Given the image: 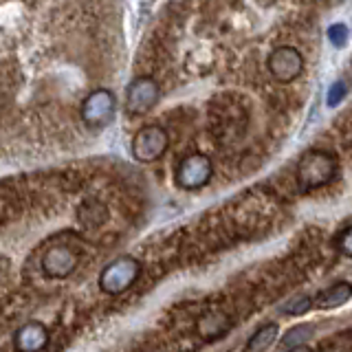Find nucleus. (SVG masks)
Segmentation results:
<instances>
[{
    "instance_id": "15",
    "label": "nucleus",
    "mask_w": 352,
    "mask_h": 352,
    "mask_svg": "<svg viewBox=\"0 0 352 352\" xmlns=\"http://www.w3.org/2000/svg\"><path fill=\"white\" fill-rule=\"evenodd\" d=\"M328 40L333 42V47H346L348 42V27L344 25V22H337V25H333L328 29Z\"/></svg>"
},
{
    "instance_id": "11",
    "label": "nucleus",
    "mask_w": 352,
    "mask_h": 352,
    "mask_svg": "<svg viewBox=\"0 0 352 352\" xmlns=\"http://www.w3.org/2000/svg\"><path fill=\"white\" fill-rule=\"evenodd\" d=\"M352 297V284L348 282H337L333 286H328L326 291H322L317 295V306L324 308V311H330V308H337L341 304H346Z\"/></svg>"
},
{
    "instance_id": "17",
    "label": "nucleus",
    "mask_w": 352,
    "mask_h": 352,
    "mask_svg": "<svg viewBox=\"0 0 352 352\" xmlns=\"http://www.w3.org/2000/svg\"><path fill=\"white\" fill-rule=\"evenodd\" d=\"M344 95H346V84L344 82L333 84V88H330V93H328V106H337L341 99H344Z\"/></svg>"
},
{
    "instance_id": "10",
    "label": "nucleus",
    "mask_w": 352,
    "mask_h": 352,
    "mask_svg": "<svg viewBox=\"0 0 352 352\" xmlns=\"http://www.w3.org/2000/svg\"><path fill=\"white\" fill-rule=\"evenodd\" d=\"M229 328H231V319L223 311H209L198 319V335L207 341L220 339L229 333Z\"/></svg>"
},
{
    "instance_id": "7",
    "label": "nucleus",
    "mask_w": 352,
    "mask_h": 352,
    "mask_svg": "<svg viewBox=\"0 0 352 352\" xmlns=\"http://www.w3.org/2000/svg\"><path fill=\"white\" fill-rule=\"evenodd\" d=\"M115 108H117L115 95L110 91H106V88H97V91H93L84 99L82 119L91 128H102L115 117Z\"/></svg>"
},
{
    "instance_id": "6",
    "label": "nucleus",
    "mask_w": 352,
    "mask_h": 352,
    "mask_svg": "<svg viewBox=\"0 0 352 352\" xmlns=\"http://www.w3.org/2000/svg\"><path fill=\"white\" fill-rule=\"evenodd\" d=\"M267 66L275 82L291 84L304 71V55L295 47H278L269 53Z\"/></svg>"
},
{
    "instance_id": "1",
    "label": "nucleus",
    "mask_w": 352,
    "mask_h": 352,
    "mask_svg": "<svg viewBox=\"0 0 352 352\" xmlns=\"http://www.w3.org/2000/svg\"><path fill=\"white\" fill-rule=\"evenodd\" d=\"M339 172V161L335 154L324 152V150H311L297 163V185L302 192H313L319 187L328 185Z\"/></svg>"
},
{
    "instance_id": "14",
    "label": "nucleus",
    "mask_w": 352,
    "mask_h": 352,
    "mask_svg": "<svg viewBox=\"0 0 352 352\" xmlns=\"http://www.w3.org/2000/svg\"><path fill=\"white\" fill-rule=\"evenodd\" d=\"M311 306H313V300L308 295H297L293 297L291 302H286L284 306V313L286 315H304L311 311Z\"/></svg>"
},
{
    "instance_id": "3",
    "label": "nucleus",
    "mask_w": 352,
    "mask_h": 352,
    "mask_svg": "<svg viewBox=\"0 0 352 352\" xmlns=\"http://www.w3.org/2000/svg\"><path fill=\"white\" fill-rule=\"evenodd\" d=\"M170 146L168 130L159 124H148L137 130L135 139H132V157L141 163H154L159 161L165 150Z\"/></svg>"
},
{
    "instance_id": "9",
    "label": "nucleus",
    "mask_w": 352,
    "mask_h": 352,
    "mask_svg": "<svg viewBox=\"0 0 352 352\" xmlns=\"http://www.w3.org/2000/svg\"><path fill=\"white\" fill-rule=\"evenodd\" d=\"M49 344V333L40 322L25 324L16 333V350L18 352H40Z\"/></svg>"
},
{
    "instance_id": "4",
    "label": "nucleus",
    "mask_w": 352,
    "mask_h": 352,
    "mask_svg": "<svg viewBox=\"0 0 352 352\" xmlns=\"http://www.w3.org/2000/svg\"><path fill=\"white\" fill-rule=\"evenodd\" d=\"M139 273H141V264L135 258L121 256L110 262L102 271V275H99V286H102V291L108 295H119L128 291L130 286L137 282Z\"/></svg>"
},
{
    "instance_id": "19",
    "label": "nucleus",
    "mask_w": 352,
    "mask_h": 352,
    "mask_svg": "<svg viewBox=\"0 0 352 352\" xmlns=\"http://www.w3.org/2000/svg\"><path fill=\"white\" fill-rule=\"evenodd\" d=\"M324 3H328V5H339V3H344V0H324Z\"/></svg>"
},
{
    "instance_id": "16",
    "label": "nucleus",
    "mask_w": 352,
    "mask_h": 352,
    "mask_svg": "<svg viewBox=\"0 0 352 352\" xmlns=\"http://www.w3.org/2000/svg\"><path fill=\"white\" fill-rule=\"evenodd\" d=\"M337 247H339L341 253H344V256L352 258V227L341 231L339 238H337Z\"/></svg>"
},
{
    "instance_id": "2",
    "label": "nucleus",
    "mask_w": 352,
    "mask_h": 352,
    "mask_svg": "<svg viewBox=\"0 0 352 352\" xmlns=\"http://www.w3.org/2000/svg\"><path fill=\"white\" fill-rule=\"evenodd\" d=\"M212 174H214L212 159L203 152H192V154H187V157H183L179 165H176L174 181L181 190L196 192L212 181Z\"/></svg>"
},
{
    "instance_id": "18",
    "label": "nucleus",
    "mask_w": 352,
    "mask_h": 352,
    "mask_svg": "<svg viewBox=\"0 0 352 352\" xmlns=\"http://www.w3.org/2000/svg\"><path fill=\"white\" fill-rule=\"evenodd\" d=\"M286 352H313L311 348H308V346H293V348H289V350H286Z\"/></svg>"
},
{
    "instance_id": "5",
    "label": "nucleus",
    "mask_w": 352,
    "mask_h": 352,
    "mask_svg": "<svg viewBox=\"0 0 352 352\" xmlns=\"http://www.w3.org/2000/svg\"><path fill=\"white\" fill-rule=\"evenodd\" d=\"M159 97H161V88L154 77L150 75L135 77L126 88V113L135 117L148 115L159 104Z\"/></svg>"
},
{
    "instance_id": "13",
    "label": "nucleus",
    "mask_w": 352,
    "mask_h": 352,
    "mask_svg": "<svg viewBox=\"0 0 352 352\" xmlns=\"http://www.w3.org/2000/svg\"><path fill=\"white\" fill-rule=\"evenodd\" d=\"M313 333H315V328H313L311 324H300V326H293V328L289 330V333H286V335L282 337V344H284V348L302 346L308 337H313Z\"/></svg>"
},
{
    "instance_id": "12",
    "label": "nucleus",
    "mask_w": 352,
    "mask_h": 352,
    "mask_svg": "<svg viewBox=\"0 0 352 352\" xmlns=\"http://www.w3.org/2000/svg\"><path fill=\"white\" fill-rule=\"evenodd\" d=\"M278 335H280V330L275 324H267V326L258 328L256 333L251 335V339L247 341L245 352H267L275 341H278Z\"/></svg>"
},
{
    "instance_id": "8",
    "label": "nucleus",
    "mask_w": 352,
    "mask_h": 352,
    "mask_svg": "<svg viewBox=\"0 0 352 352\" xmlns=\"http://www.w3.org/2000/svg\"><path fill=\"white\" fill-rule=\"evenodd\" d=\"M77 264H80V256H77L75 249L66 247V245L51 247L42 256L44 275H49V278H55V280L69 278V275L77 269Z\"/></svg>"
}]
</instances>
